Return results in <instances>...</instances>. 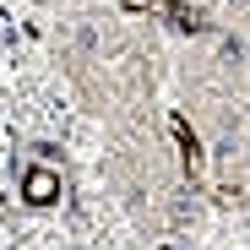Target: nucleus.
Instances as JSON below:
<instances>
[{
	"mask_svg": "<svg viewBox=\"0 0 250 250\" xmlns=\"http://www.w3.org/2000/svg\"><path fill=\"white\" fill-rule=\"evenodd\" d=\"M22 190H27V201L44 207V201H55V196H60V174H55V169H27Z\"/></svg>",
	"mask_w": 250,
	"mask_h": 250,
	"instance_id": "f257e3e1",
	"label": "nucleus"
},
{
	"mask_svg": "<svg viewBox=\"0 0 250 250\" xmlns=\"http://www.w3.org/2000/svg\"><path fill=\"white\" fill-rule=\"evenodd\" d=\"M218 65L223 71H239L245 65V44H239V38H223V44H218Z\"/></svg>",
	"mask_w": 250,
	"mask_h": 250,
	"instance_id": "f03ea898",
	"label": "nucleus"
},
{
	"mask_svg": "<svg viewBox=\"0 0 250 250\" xmlns=\"http://www.w3.org/2000/svg\"><path fill=\"white\" fill-rule=\"evenodd\" d=\"M169 17H174V27H180V33H201V27H207V22H201V11H169Z\"/></svg>",
	"mask_w": 250,
	"mask_h": 250,
	"instance_id": "7ed1b4c3",
	"label": "nucleus"
},
{
	"mask_svg": "<svg viewBox=\"0 0 250 250\" xmlns=\"http://www.w3.org/2000/svg\"><path fill=\"white\" fill-rule=\"evenodd\" d=\"M76 49H82V55H93V49H98V33H93V27H82V33H76Z\"/></svg>",
	"mask_w": 250,
	"mask_h": 250,
	"instance_id": "20e7f679",
	"label": "nucleus"
},
{
	"mask_svg": "<svg viewBox=\"0 0 250 250\" xmlns=\"http://www.w3.org/2000/svg\"><path fill=\"white\" fill-rule=\"evenodd\" d=\"M125 6H152V0H125Z\"/></svg>",
	"mask_w": 250,
	"mask_h": 250,
	"instance_id": "39448f33",
	"label": "nucleus"
},
{
	"mask_svg": "<svg viewBox=\"0 0 250 250\" xmlns=\"http://www.w3.org/2000/svg\"><path fill=\"white\" fill-rule=\"evenodd\" d=\"M239 6H245V0H239Z\"/></svg>",
	"mask_w": 250,
	"mask_h": 250,
	"instance_id": "423d86ee",
	"label": "nucleus"
}]
</instances>
